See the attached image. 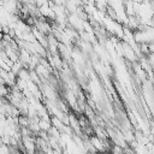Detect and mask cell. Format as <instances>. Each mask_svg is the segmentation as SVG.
I'll return each instance as SVG.
<instances>
[{
	"instance_id": "obj_1",
	"label": "cell",
	"mask_w": 154,
	"mask_h": 154,
	"mask_svg": "<svg viewBox=\"0 0 154 154\" xmlns=\"http://www.w3.org/2000/svg\"><path fill=\"white\" fill-rule=\"evenodd\" d=\"M0 6H4V0H0Z\"/></svg>"
}]
</instances>
